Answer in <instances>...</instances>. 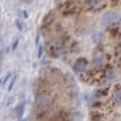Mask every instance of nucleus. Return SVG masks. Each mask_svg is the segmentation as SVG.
<instances>
[{
  "mask_svg": "<svg viewBox=\"0 0 121 121\" xmlns=\"http://www.w3.org/2000/svg\"><path fill=\"white\" fill-rule=\"evenodd\" d=\"M120 18V16L116 12H108L104 14L103 21L107 24H110L113 22H117Z\"/></svg>",
  "mask_w": 121,
  "mask_h": 121,
  "instance_id": "obj_1",
  "label": "nucleus"
},
{
  "mask_svg": "<svg viewBox=\"0 0 121 121\" xmlns=\"http://www.w3.org/2000/svg\"><path fill=\"white\" fill-rule=\"evenodd\" d=\"M86 67V61L84 58H80L76 62L75 67H74V70L78 73L83 72Z\"/></svg>",
  "mask_w": 121,
  "mask_h": 121,
  "instance_id": "obj_2",
  "label": "nucleus"
},
{
  "mask_svg": "<svg viewBox=\"0 0 121 121\" xmlns=\"http://www.w3.org/2000/svg\"><path fill=\"white\" fill-rule=\"evenodd\" d=\"M24 108V107H23V105H20L17 108V112L18 117H22L23 111H24V108Z\"/></svg>",
  "mask_w": 121,
  "mask_h": 121,
  "instance_id": "obj_3",
  "label": "nucleus"
},
{
  "mask_svg": "<svg viewBox=\"0 0 121 121\" xmlns=\"http://www.w3.org/2000/svg\"><path fill=\"white\" fill-rule=\"evenodd\" d=\"M16 25H17V28L20 31L23 29V24H22V21H21L20 19H17V21H16Z\"/></svg>",
  "mask_w": 121,
  "mask_h": 121,
  "instance_id": "obj_4",
  "label": "nucleus"
},
{
  "mask_svg": "<svg viewBox=\"0 0 121 121\" xmlns=\"http://www.w3.org/2000/svg\"><path fill=\"white\" fill-rule=\"evenodd\" d=\"M42 54H43V47L42 45H39V47H38V52H37V56L38 57H41Z\"/></svg>",
  "mask_w": 121,
  "mask_h": 121,
  "instance_id": "obj_5",
  "label": "nucleus"
},
{
  "mask_svg": "<svg viewBox=\"0 0 121 121\" xmlns=\"http://www.w3.org/2000/svg\"><path fill=\"white\" fill-rule=\"evenodd\" d=\"M16 79H17V77H14L12 78V81H11V83H10V85H9V87H8V92L11 91V89L13 88V86H14L15 82H16Z\"/></svg>",
  "mask_w": 121,
  "mask_h": 121,
  "instance_id": "obj_6",
  "label": "nucleus"
},
{
  "mask_svg": "<svg viewBox=\"0 0 121 121\" xmlns=\"http://www.w3.org/2000/svg\"><path fill=\"white\" fill-rule=\"evenodd\" d=\"M18 42H19V39H17V40H15V42H14V44H13V47H12L13 50H15V49H16V48L17 47Z\"/></svg>",
  "mask_w": 121,
  "mask_h": 121,
  "instance_id": "obj_7",
  "label": "nucleus"
},
{
  "mask_svg": "<svg viewBox=\"0 0 121 121\" xmlns=\"http://www.w3.org/2000/svg\"><path fill=\"white\" fill-rule=\"evenodd\" d=\"M116 97H117L118 100H120L121 101V90L117 92V94H116Z\"/></svg>",
  "mask_w": 121,
  "mask_h": 121,
  "instance_id": "obj_8",
  "label": "nucleus"
},
{
  "mask_svg": "<svg viewBox=\"0 0 121 121\" xmlns=\"http://www.w3.org/2000/svg\"><path fill=\"white\" fill-rule=\"evenodd\" d=\"M10 78V74H7V75L6 76V78H5V79H4V82H3V86L6 84V82L7 81V80H8V78Z\"/></svg>",
  "mask_w": 121,
  "mask_h": 121,
  "instance_id": "obj_9",
  "label": "nucleus"
},
{
  "mask_svg": "<svg viewBox=\"0 0 121 121\" xmlns=\"http://www.w3.org/2000/svg\"><path fill=\"white\" fill-rule=\"evenodd\" d=\"M21 121H26V120H25V119H24V120H21Z\"/></svg>",
  "mask_w": 121,
  "mask_h": 121,
  "instance_id": "obj_10",
  "label": "nucleus"
}]
</instances>
